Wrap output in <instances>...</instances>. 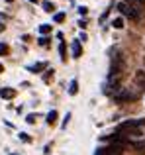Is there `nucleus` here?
I'll list each match as a JSON object with an SVG mask.
<instances>
[{
	"label": "nucleus",
	"mask_w": 145,
	"mask_h": 155,
	"mask_svg": "<svg viewBox=\"0 0 145 155\" xmlns=\"http://www.w3.org/2000/svg\"><path fill=\"white\" fill-rule=\"evenodd\" d=\"M79 12H80V14H86L88 10H86V6H80V8H79Z\"/></svg>",
	"instance_id": "412c9836"
},
{
	"label": "nucleus",
	"mask_w": 145,
	"mask_h": 155,
	"mask_svg": "<svg viewBox=\"0 0 145 155\" xmlns=\"http://www.w3.org/2000/svg\"><path fill=\"white\" fill-rule=\"evenodd\" d=\"M8 53V45L6 43H0V55H6Z\"/></svg>",
	"instance_id": "dca6fc26"
},
{
	"label": "nucleus",
	"mask_w": 145,
	"mask_h": 155,
	"mask_svg": "<svg viewBox=\"0 0 145 155\" xmlns=\"http://www.w3.org/2000/svg\"><path fill=\"white\" fill-rule=\"evenodd\" d=\"M35 118H37V116H35V114H30V116H27V118H26V120H27V122H30V124H34V122H35Z\"/></svg>",
	"instance_id": "a211bd4d"
},
{
	"label": "nucleus",
	"mask_w": 145,
	"mask_h": 155,
	"mask_svg": "<svg viewBox=\"0 0 145 155\" xmlns=\"http://www.w3.org/2000/svg\"><path fill=\"white\" fill-rule=\"evenodd\" d=\"M71 49H72V57H80V55H82V47H80V41H79V39H75V41H72Z\"/></svg>",
	"instance_id": "423d86ee"
},
{
	"label": "nucleus",
	"mask_w": 145,
	"mask_h": 155,
	"mask_svg": "<svg viewBox=\"0 0 145 155\" xmlns=\"http://www.w3.org/2000/svg\"><path fill=\"white\" fill-rule=\"evenodd\" d=\"M47 43H49V39H47V38H41V39H39V45H47Z\"/></svg>",
	"instance_id": "6ab92c4d"
},
{
	"label": "nucleus",
	"mask_w": 145,
	"mask_h": 155,
	"mask_svg": "<svg viewBox=\"0 0 145 155\" xmlns=\"http://www.w3.org/2000/svg\"><path fill=\"white\" fill-rule=\"evenodd\" d=\"M135 83L139 87H145V71H137L135 73Z\"/></svg>",
	"instance_id": "0eeeda50"
},
{
	"label": "nucleus",
	"mask_w": 145,
	"mask_h": 155,
	"mask_svg": "<svg viewBox=\"0 0 145 155\" xmlns=\"http://www.w3.org/2000/svg\"><path fill=\"white\" fill-rule=\"evenodd\" d=\"M30 2H37V0H30Z\"/></svg>",
	"instance_id": "5701e85b"
},
{
	"label": "nucleus",
	"mask_w": 145,
	"mask_h": 155,
	"mask_svg": "<svg viewBox=\"0 0 145 155\" xmlns=\"http://www.w3.org/2000/svg\"><path fill=\"white\" fill-rule=\"evenodd\" d=\"M76 92H79V83H76V79H72L69 87V94H76Z\"/></svg>",
	"instance_id": "1a4fd4ad"
},
{
	"label": "nucleus",
	"mask_w": 145,
	"mask_h": 155,
	"mask_svg": "<svg viewBox=\"0 0 145 155\" xmlns=\"http://www.w3.org/2000/svg\"><path fill=\"white\" fill-rule=\"evenodd\" d=\"M0 96L6 98V100H12L16 96V91H14V88H0Z\"/></svg>",
	"instance_id": "39448f33"
},
{
	"label": "nucleus",
	"mask_w": 145,
	"mask_h": 155,
	"mask_svg": "<svg viewBox=\"0 0 145 155\" xmlns=\"http://www.w3.org/2000/svg\"><path fill=\"white\" fill-rule=\"evenodd\" d=\"M135 149H137L141 155H145V143H135Z\"/></svg>",
	"instance_id": "2eb2a0df"
},
{
	"label": "nucleus",
	"mask_w": 145,
	"mask_h": 155,
	"mask_svg": "<svg viewBox=\"0 0 145 155\" xmlns=\"http://www.w3.org/2000/svg\"><path fill=\"white\" fill-rule=\"evenodd\" d=\"M6 2H14V0H6Z\"/></svg>",
	"instance_id": "b1692460"
},
{
	"label": "nucleus",
	"mask_w": 145,
	"mask_h": 155,
	"mask_svg": "<svg viewBox=\"0 0 145 155\" xmlns=\"http://www.w3.org/2000/svg\"><path fill=\"white\" fill-rule=\"evenodd\" d=\"M2 71H4V67H2V65H0V73H2Z\"/></svg>",
	"instance_id": "4be33fe9"
},
{
	"label": "nucleus",
	"mask_w": 145,
	"mask_h": 155,
	"mask_svg": "<svg viewBox=\"0 0 145 155\" xmlns=\"http://www.w3.org/2000/svg\"><path fill=\"white\" fill-rule=\"evenodd\" d=\"M55 122H57V112L51 110V112L47 114V124H55Z\"/></svg>",
	"instance_id": "9d476101"
},
{
	"label": "nucleus",
	"mask_w": 145,
	"mask_h": 155,
	"mask_svg": "<svg viewBox=\"0 0 145 155\" xmlns=\"http://www.w3.org/2000/svg\"><path fill=\"white\" fill-rule=\"evenodd\" d=\"M63 20H65V14H63V12L55 14V22H63Z\"/></svg>",
	"instance_id": "f3484780"
},
{
	"label": "nucleus",
	"mask_w": 145,
	"mask_h": 155,
	"mask_svg": "<svg viewBox=\"0 0 145 155\" xmlns=\"http://www.w3.org/2000/svg\"><path fill=\"white\" fill-rule=\"evenodd\" d=\"M124 67H126V63H124L122 53H116V55L112 57V65H110V79H118V77L122 75Z\"/></svg>",
	"instance_id": "f257e3e1"
},
{
	"label": "nucleus",
	"mask_w": 145,
	"mask_h": 155,
	"mask_svg": "<svg viewBox=\"0 0 145 155\" xmlns=\"http://www.w3.org/2000/svg\"><path fill=\"white\" fill-rule=\"evenodd\" d=\"M137 98H139L137 92H130V91L114 92V100L116 102H134V100H137Z\"/></svg>",
	"instance_id": "7ed1b4c3"
},
{
	"label": "nucleus",
	"mask_w": 145,
	"mask_h": 155,
	"mask_svg": "<svg viewBox=\"0 0 145 155\" xmlns=\"http://www.w3.org/2000/svg\"><path fill=\"white\" fill-rule=\"evenodd\" d=\"M39 31H41V34H49V31H51V26H49V24H45V26L39 28Z\"/></svg>",
	"instance_id": "ddd939ff"
},
{
	"label": "nucleus",
	"mask_w": 145,
	"mask_h": 155,
	"mask_svg": "<svg viewBox=\"0 0 145 155\" xmlns=\"http://www.w3.org/2000/svg\"><path fill=\"white\" fill-rule=\"evenodd\" d=\"M112 26H114L116 30H122V28H124V20H122V18H116V20H112Z\"/></svg>",
	"instance_id": "9b49d317"
},
{
	"label": "nucleus",
	"mask_w": 145,
	"mask_h": 155,
	"mask_svg": "<svg viewBox=\"0 0 145 155\" xmlns=\"http://www.w3.org/2000/svg\"><path fill=\"white\" fill-rule=\"evenodd\" d=\"M124 4L135 8V10H141V8H145V0H124Z\"/></svg>",
	"instance_id": "20e7f679"
},
{
	"label": "nucleus",
	"mask_w": 145,
	"mask_h": 155,
	"mask_svg": "<svg viewBox=\"0 0 145 155\" xmlns=\"http://www.w3.org/2000/svg\"><path fill=\"white\" fill-rule=\"evenodd\" d=\"M41 6H43V10H45V12H53V10H55L53 2H49V0H45V2H43Z\"/></svg>",
	"instance_id": "f8f14e48"
},
{
	"label": "nucleus",
	"mask_w": 145,
	"mask_h": 155,
	"mask_svg": "<svg viewBox=\"0 0 145 155\" xmlns=\"http://www.w3.org/2000/svg\"><path fill=\"white\" fill-rule=\"evenodd\" d=\"M59 53H61V59L65 61L67 57H65V43H63V41H61V45H59Z\"/></svg>",
	"instance_id": "4468645a"
},
{
	"label": "nucleus",
	"mask_w": 145,
	"mask_h": 155,
	"mask_svg": "<svg viewBox=\"0 0 145 155\" xmlns=\"http://www.w3.org/2000/svg\"><path fill=\"white\" fill-rule=\"evenodd\" d=\"M118 10L122 12L124 16H127L130 20H135V22H137V20H141V12L135 10V8H131V6H127V4H124V2L118 4Z\"/></svg>",
	"instance_id": "f03ea898"
},
{
	"label": "nucleus",
	"mask_w": 145,
	"mask_h": 155,
	"mask_svg": "<svg viewBox=\"0 0 145 155\" xmlns=\"http://www.w3.org/2000/svg\"><path fill=\"white\" fill-rule=\"evenodd\" d=\"M45 67H47V63H43V61H41V63H35V65H31V67H30V71H31V73H41Z\"/></svg>",
	"instance_id": "6e6552de"
},
{
	"label": "nucleus",
	"mask_w": 145,
	"mask_h": 155,
	"mask_svg": "<svg viewBox=\"0 0 145 155\" xmlns=\"http://www.w3.org/2000/svg\"><path fill=\"white\" fill-rule=\"evenodd\" d=\"M143 124H145V120H143Z\"/></svg>",
	"instance_id": "393cba45"
},
{
	"label": "nucleus",
	"mask_w": 145,
	"mask_h": 155,
	"mask_svg": "<svg viewBox=\"0 0 145 155\" xmlns=\"http://www.w3.org/2000/svg\"><path fill=\"white\" fill-rule=\"evenodd\" d=\"M69 118H71V114H67L65 120H63V128H67V124H69Z\"/></svg>",
	"instance_id": "aec40b11"
}]
</instances>
